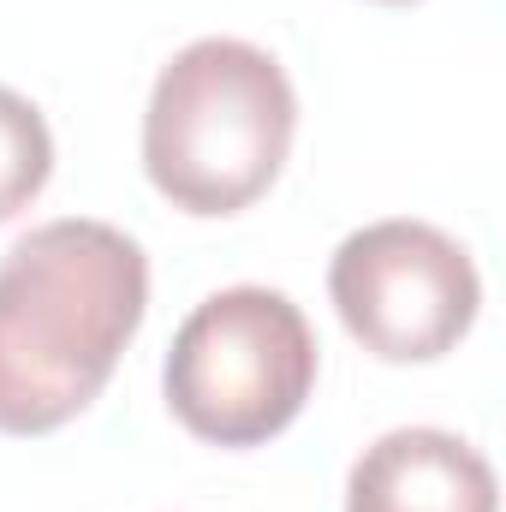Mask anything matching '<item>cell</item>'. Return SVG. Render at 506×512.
Returning <instances> with one entry per match:
<instances>
[{
  "label": "cell",
  "mask_w": 506,
  "mask_h": 512,
  "mask_svg": "<svg viewBox=\"0 0 506 512\" xmlns=\"http://www.w3.org/2000/svg\"><path fill=\"white\" fill-rule=\"evenodd\" d=\"M149 316V256L108 221H42L0 256V435L96 405Z\"/></svg>",
  "instance_id": "obj_1"
},
{
  "label": "cell",
  "mask_w": 506,
  "mask_h": 512,
  "mask_svg": "<svg viewBox=\"0 0 506 512\" xmlns=\"http://www.w3.org/2000/svg\"><path fill=\"white\" fill-rule=\"evenodd\" d=\"M292 137L298 96L286 66L245 36H197L149 90L143 173L173 209L221 221L268 197Z\"/></svg>",
  "instance_id": "obj_2"
},
{
  "label": "cell",
  "mask_w": 506,
  "mask_h": 512,
  "mask_svg": "<svg viewBox=\"0 0 506 512\" xmlns=\"http://www.w3.org/2000/svg\"><path fill=\"white\" fill-rule=\"evenodd\" d=\"M316 334L274 286L209 292L173 334L161 387L167 411L209 447H262L298 423L316 393Z\"/></svg>",
  "instance_id": "obj_3"
},
{
  "label": "cell",
  "mask_w": 506,
  "mask_h": 512,
  "mask_svg": "<svg viewBox=\"0 0 506 512\" xmlns=\"http://www.w3.org/2000/svg\"><path fill=\"white\" fill-rule=\"evenodd\" d=\"M328 298L370 358L435 364L477 328L483 280L459 239L429 221L393 215L340 239L328 262Z\"/></svg>",
  "instance_id": "obj_4"
},
{
  "label": "cell",
  "mask_w": 506,
  "mask_h": 512,
  "mask_svg": "<svg viewBox=\"0 0 506 512\" xmlns=\"http://www.w3.org/2000/svg\"><path fill=\"white\" fill-rule=\"evenodd\" d=\"M495 465L453 429H387L346 477V512H495Z\"/></svg>",
  "instance_id": "obj_5"
},
{
  "label": "cell",
  "mask_w": 506,
  "mask_h": 512,
  "mask_svg": "<svg viewBox=\"0 0 506 512\" xmlns=\"http://www.w3.org/2000/svg\"><path fill=\"white\" fill-rule=\"evenodd\" d=\"M54 173V131L42 108L0 84V221L24 215Z\"/></svg>",
  "instance_id": "obj_6"
},
{
  "label": "cell",
  "mask_w": 506,
  "mask_h": 512,
  "mask_svg": "<svg viewBox=\"0 0 506 512\" xmlns=\"http://www.w3.org/2000/svg\"><path fill=\"white\" fill-rule=\"evenodd\" d=\"M381 6H411V0H381Z\"/></svg>",
  "instance_id": "obj_7"
}]
</instances>
